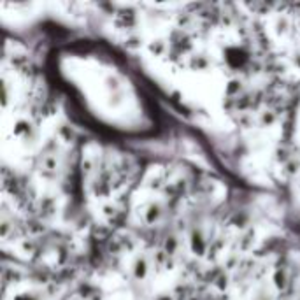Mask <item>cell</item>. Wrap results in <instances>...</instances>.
Instances as JSON below:
<instances>
[{
	"instance_id": "1",
	"label": "cell",
	"mask_w": 300,
	"mask_h": 300,
	"mask_svg": "<svg viewBox=\"0 0 300 300\" xmlns=\"http://www.w3.org/2000/svg\"><path fill=\"white\" fill-rule=\"evenodd\" d=\"M130 272L137 279H144L149 274V260L144 255H137L130 260Z\"/></svg>"
}]
</instances>
